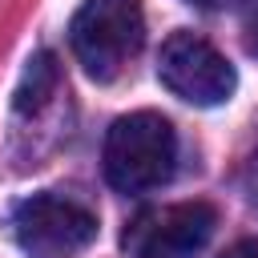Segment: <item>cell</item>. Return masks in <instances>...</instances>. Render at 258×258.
Wrapping results in <instances>:
<instances>
[{
  "instance_id": "9",
  "label": "cell",
  "mask_w": 258,
  "mask_h": 258,
  "mask_svg": "<svg viewBox=\"0 0 258 258\" xmlns=\"http://www.w3.org/2000/svg\"><path fill=\"white\" fill-rule=\"evenodd\" d=\"M246 52L258 60V8H254V16H250V24H246Z\"/></svg>"
},
{
  "instance_id": "7",
  "label": "cell",
  "mask_w": 258,
  "mask_h": 258,
  "mask_svg": "<svg viewBox=\"0 0 258 258\" xmlns=\"http://www.w3.org/2000/svg\"><path fill=\"white\" fill-rule=\"evenodd\" d=\"M185 4H194V8H202V12H230V8H238V4H246V0H185Z\"/></svg>"
},
{
  "instance_id": "2",
  "label": "cell",
  "mask_w": 258,
  "mask_h": 258,
  "mask_svg": "<svg viewBox=\"0 0 258 258\" xmlns=\"http://www.w3.org/2000/svg\"><path fill=\"white\" fill-rule=\"evenodd\" d=\"M77 60L93 81H113L145 40L141 0H85L69 24Z\"/></svg>"
},
{
  "instance_id": "1",
  "label": "cell",
  "mask_w": 258,
  "mask_h": 258,
  "mask_svg": "<svg viewBox=\"0 0 258 258\" xmlns=\"http://www.w3.org/2000/svg\"><path fill=\"white\" fill-rule=\"evenodd\" d=\"M105 177L121 194H145L173 177L177 169V133L161 113L117 117L105 133Z\"/></svg>"
},
{
  "instance_id": "3",
  "label": "cell",
  "mask_w": 258,
  "mask_h": 258,
  "mask_svg": "<svg viewBox=\"0 0 258 258\" xmlns=\"http://www.w3.org/2000/svg\"><path fill=\"white\" fill-rule=\"evenodd\" d=\"M12 238L32 258H73L97 238V214L81 198L44 189L12 210Z\"/></svg>"
},
{
  "instance_id": "6",
  "label": "cell",
  "mask_w": 258,
  "mask_h": 258,
  "mask_svg": "<svg viewBox=\"0 0 258 258\" xmlns=\"http://www.w3.org/2000/svg\"><path fill=\"white\" fill-rule=\"evenodd\" d=\"M60 93V69L52 52H36L16 85V113H40Z\"/></svg>"
},
{
  "instance_id": "8",
  "label": "cell",
  "mask_w": 258,
  "mask_h": 258,
  "mask_svg": "<svg viewBox=\"0 0 258 258\" xmlns=\"http://www.w3.org/2000/svg\"><path fill=\"white\" fill-rule=\"evenodd\" d=\"M222 258H258V238H246V242H234Z\"/></svg>"
},
{
  "instance_id": "4",
  "label": "cell",
  "mask_w": 258,
  "mask_h": 258,
  "mask_svg": "<svg viewBox=\"0 0 258 258\" xmlns=\"http://www.w3.org/2000/svg\"><path fill=\"white\" fill-rule=\"evenodd\" d=\"M157 81L189 101V105H202V109H214L222 101L234 97L238 89V73L234 64L202 36L194 32H173L165 44H161V56H157Z\"/></svg>"
},
{
  "instance_id": "5",
  "label": "cell",
  "mask_w": 258,
  "mask_h": 258,
  "mask_svg": "<svg viewBox=\"0 0 258 258\" xmlns=\"http://www.w3.org/2000/svg\"><path fill=\"white\" fill-rule=\"evenodd\" d=\"M218 210L210 202H173L145 210L125 230L129 258H198L214 238Z\"/></svg>"
},
{
  "instance_id": "10",
  "label": "cell",
  "mask_w": 258,
  "mask_h": 258,
  "mask_svg": "<svg viewBox=\"0 0 258 258\" xmlns=\"http://www.w3.org/2000/svg\"><path fill=\"white\" fill-rule=\"evenodd\" d=\"M254 173H258V157H254ZM254 202H258V181H254Z\"/></svg>"
}]
</instances>
